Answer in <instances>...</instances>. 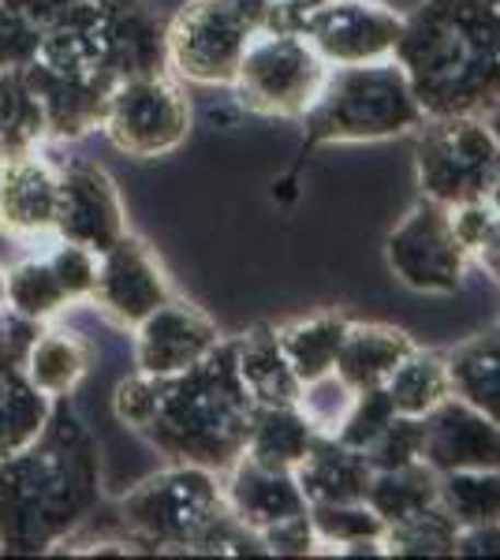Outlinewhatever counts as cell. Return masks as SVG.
<instances>
[{"mask_svg": "<svg viewBox=\"0 0 500 560\" xmlns=\"http://www.w3.org/2000/svg\"><path fill=\"white\" fill-rule=\"evenodd\" d=\"M317 4H329V0H280V31H295V23Z\"/></svg>", "mask_w": 500, "mask_h": 560, "instance_id": "45", "label": "cell"}, {"mask_svg": "<svg viewBox=\"0 0 500 560\" xmlns=\"http://www.w3.org/2000/svg\"><path fill=\"white\" fill-rule=\"evenodd\" d=\"M254 26L224 0H187L165 23L168 71L195 86H232Z\"/></svg>", "mask_w": 500, "mask_h": 560, "instance_id": "11", "label": "cell"}, {"mask_svg": "<svg viewBox=\"0 0 500 560\" xmlns=\"http://www.w3.org/2000/svg\"><path fill=\"white\" fill-rule=\"evenodd\" d=\"M102 509V459L71 396L53 400L45 430L0 459V553H53Z\"/></svg>", "mask_w": 500, "mask_h": 560, "instance_id": "2", "label": "cell"}, {"mask_svg": "<svg viewBox=\"0 0 500 560\" xmlns=\"http://www.w3.org/2000/svg\"><path fill=\"white\" fill-rule=\"evenodd\" d=\"M34 97L42 102L49 142H79L90 131H102L108 94L116 90L105 75H79V71H57L42 60L23 65Z\"/></svg>", "mask_w": 500, "mask_h": 560, "instance_id": "18", "label": "cell"}, {"mask_svg": "<svg viewBox=\"0 0 500 560\" xmlns=\"http://www.w3.org/2000/svg\"><path fill=\"white\" fill-rule=\"evenodd\" d=\"M452 557H500V523H481V527H460Z\"/></svg>", "mask_w": 500, "mask_h": 560, "instance_id": "42", "label": "cell"}, {"mask_svg": "<svg viewBox=\"0 0 500 560\" xmlns=\"http://www.w3.org/2000/svg\"><path fill=\"white\" fill-rule=\"evenodd\" d=\"M60 165L38 150L0 153V236L23 247L57 240Z\"/></svg>", "mask_w": 500, "mask_h": 560, "instance_id": "14", "label": "cell"}, {"mask_svg": "<svg viewBox=\"0 0 500 560\" xmlns=\"http://www.w3.org/2000/svg\"><path fill=\"white\" fill-rule=\"evenodd\" d=\"M385 261L399 284L418 295H456L467 284L470 269V255L456 236L452 210L426 195H418V202L388 232Z\"/></svg>", "mask_w": 500, "mask_h": 560, "instance_id": "10", "label": "cell"}, {"mask_svg": "<svg viewBox=\"0 0 500 560\" xmlns=\"http://www.w3.org/2000/svg\"><path fill=\"white\" fill-rule=\"evenodd\" d=\"M53 415V400L31 385L23 370L0 374V459L20 453L45 430Z\"/></svg>", "mask_w": 500, "mask_h": 560, "instance_id": "29", "label": "cell"}, {"mask_svg": "<svg viewBox=\"0 0 500 560\" xmlns=\"http://www.w3.org/2000/svg\"><path fill=\"white\" fill-rule=\"evenodd\" d=\"M418 191L441 206L478 202L500 179V147L481 116H426L415 131Z\"/></svg>", "mask_w": 500, "mask_h": 560, "instance_id": "8", "label": "cell"}, {"mask_svg": "<svg viewBox=\"0 0 500 560\" xmlns=\"http://www.w3.org/2000/svg\"><path fill=\"white\" fill-rule=\"evenodd\" d=\"M235 340V370L240 382L247 385L254 404H295L299 377L288 366V355L280 348L277 325H251Z\"/></svg>", "mask_w": 500, "mask_h": 560, "instance_id": "22", "label": "cell"}, {"mask_svg": "<svg viewBox=\"0 0 500 560\" xmlns=\"http://www.w3.org/2000/svg\"><path fill=\"white\" fill-rule=\"evenodd\" d=\"M481 120H486L489 135H493V139H497V147H500V97H497L493 105L486 108V113H481Z\"/></svg>", "mask_w": 500, "mask_h": 560, "instance_id": "46", "label": "cell"}, {"mask_svg": "<svg viewBox=\"0 0 500 560\" xmlns=\"http://www.w3.org/2000/svg\"><path fill=\"white\" fill-rule=\"evenodd\" d=\"M354 400V388L348 382H340V374H325L317 377V382L303 385L299 388V411L311 419V427L317 433H329V438H336V430H340V422L348 419V408Z\"/></svg>", "mask_w": 500, "mask_h": 560, "instance_id": "37", "label": "cell"}, {"mask_svg": "<svg viewBox=\"0 0 500 560\" xmlns=\"http://www.w3.org/2000/svg\"><path fill=\"white\" fill-rule=\"evenodd\" d=\"M422 464L438 475L500 467V422L460 396H449L422 415Z\"/></svg>", "mask_w": 500, "mask_h": 560, "instance_id": "17", "label": "cell"}, {"mask_svg": "<svg viewBox=\"0 0 500 560\" xmlns=\"http://www.w3.org/2000/svg\"><path fill=\"white\" fill-rule=\"evenodd\" d=\"M4 284H8V306L38 325H49L60 311L71 306L45 255H31L20 258L15 266H8Z\"/></svg>", "mask_w": 500, "mask_h": 560, "instance_id": "33", "label": "cell"}, {"mask_svg": "<svg viewBox=\"0 0 500 560\" xmlns=\"http://www.w3.org/2000/svg\"><path fill=\"white\" fill-rule=\"evenodd\" d=\"M329 65L299 31H254L235 68V105L269 120H303L317 102Z\"/></svg>", "mask_w": 500, "mask_h": 560, "instance_id": "7", "label": "cell"}, {"mask_svg": "<svg viewBox=\"0 0 500 560\" xmlns=\"http://www.w3.org/2000/svg\"><path fill=\"white\" fill-rule=\"evenodd\" d=\"M172 295H176V288H172L161 258L131 229L113 247L97 255V280H94V292H90V306L105 322H113L116 329L131 332L135 325L150 318Z\"/></svg>", "mask_w": 500, "mask_h": 560, "instance_id": "13", "label": "cell"}, {"mask_svg": "<svg viewBox=\"0 0 500 560\" xmlns=\"http://www.w3.org/2000/svg\"><path fill=\"white\" fill-rule=\"evenodd\" d=\"M415 351V337L385 322H351L348 337L336 355V374L348 382L354 393L362 388H381L388 374Z\"/></svg>", "mask_w": 500, "mask_h": 560, "instance_id": "21", "label": "cell"}, {"mask_svg": "<svg viewBox=\"0 0 500 560\" xmlns=\"http://www.w3.org/2000/svg\"><path fill=\"white\" fill-rule=\"evenodd\" d=\"M38 329H42L38 322L23 318V314H15V311H8L4 318H0V374H4V370H23L26 351H31Z\"/></svg>", "mask_w": 500, "mask_h": 560, "instance_id": "41", "label": "cell"}, {"mask_svg": "<svg viewBox=\"0 0 500 560\" xmlns=\"http://www.w3.org/2000/svg\"><path fill=\"white\" fill-rule=\"evenodd\" d=\"M444 363H449L452 396L500 422V318L444 351Z\"/></svg>", "mask_w": 500, "mask_h": 560, "instance_id": "24", "label": "cell"}, {"mask_svg": "<svg viewBox=\"0 0 500 560\" xmlns=\"http://www.w3.org/2000/svg\"><path fill=\"white\" fill-rule=\"evenodd\" d=\"M0 4H8L15 15H23L26 23H34L42 31L45 23H53L57 15L68 12V8H75L79 0H0Z\"/></svg>", "mask_w": 500, "mask_h": 560, "instance_id": "43", "label": "cell"}, {"mask_svg": "<svg viewBox=\"0 0 500 560\" xmlns=\"http://www.w3.org/2000/svg\"><path fill=\"white\" fill-rule=\"evenodd\" d=\"M221 490L232 516L243 527H251L254 535L269 530L272 523L303 516L306 512V497L299 490L295 471H277V467L254 464L251 456H240L221 475Z\"/></svg>", "mask_w": 500, "mask_h": 560, "instance_id": "19", "label": "cell"}, {"mask_svg": "<svg viewBox=\"0 0 500 560\" xmlns=\"http://www.w3.org/2000/svg\"><path fill=\"white\" fill-rule=\"evenodd\" d=\"M393 419H396V408H393V400H388L385 388H362V393H354L348 419H344L340 430H336V441L367 453Z\"/></svg>", "mask_w": 500, "mask_h": 560, "instance_id": "36", "label": "cell"}, {"mask_svg": "<svg viewBox=\"0 0 500 560\" xmlns=\"http://www.w3.org/2000/svg\"><path fill=\"white\" fill-rule=\"evenodd\" d=\"M422 124L426 113L396 60L329 68L322 94L303 116V153L314 147L404 139Z\"/></svg>", "mask_w": 500, "mask_h": 560, "instance_id": "6", "label": "cell"}, {"mask_svg": "<svg viewBox=\"0 0 500 560\" xmlns=\"http://www.w3.org/2000/svg\"><path fill=\"white\" fill-rule=\"evenodd\" d=\"M314 438L317 430L299 411V404H254L243 456H251L254 464L277 467V471H295L311 453Z\"/></svg>", "mask_w": 500, "mask_h": 560, "instance_id": "23", "label": "cell"}, {"mask_svg": "<svg viewBox=\"0 0 500 560\" xmlns=\"http://www.w3.org/2000/svg\"><path fill=\"white\" fill-rule=\"evenodd\" d=\"M295 31L314 45L329 68H351L393 60L404 15L381 0H329L311 8L295 23Z\"/></svg>", "mask_w": 500, "mask_h": 560, "instance_id": "12", "label": "cell"}, {"mask_svg": "<svg viewBox=\"0 0 500 560\" xmlns=\"http://www.w3.org/2000/svg\"><path fill=\"white\" fill-rule=\"evenodd\" d=\"M370 475H374V467H370L367 453L344 445V441L329 438V433H317L311 453L295 467V482L303 490L306 504L367 501Z\"/></svg>", "mask_w": 500, "mask_h": 560, "instance_id": "20", "label": "cell"}, {"mask_svg": "<svg viewBox=\"0 0 500 560\" xmlns=\"http://www.w3.org/2000/svg\"><path fill=\"white\" fill-rule=\"evenodd\" d=\"M367 459L374 471H388V467H407L422 459V419L411 415H396L374 445L367 448Z\"/></svg>", "mask_w": 500, "mask_h": 560, "instance_id": "38", "label": "cell"}, {"mask_svg": "<svg viewBox=\"0 0 500 560\" xmlns=\"http://www.w3.org/2000/svg\"><path fill=\"white\" fill-rule=\"evenodd\" d=\"M247 20L254 31H280V0H224Z\"/></svg>", "mask_w": 500, "mask_h": 560, "instance_id": "44", "label": "cell"}, {"mask_svg": "<svg viewBox=\"0 0 500 560\" xmlns=\"http://www.w3.org/2000/svg\"><path fill=\"white\" fill-rule=\"evenodd\" d=\"M45 142H49V124L23 68L0 71V153L38 150Z\"/></svg>", "mask_w": 500, "mask_h": 560, "instance_id": "31", "label": "cell"}, {"mask_svg": "<svg viewBox=\"0 0 500 560\" xmlns=\"http://www.w3.org/2000/svg\"><path fill=\"white\" fill-rule=\"evenodd\" d=\"M42 255L57 273L63 295H68L71 306L90 303V292H94V280H97V250L83 247V243H71V240H49L42 243Z\"/></svg>", "mask_w": 500, "mask_h": 560, "instance_id": "35", "label": "cell"}, {"mask_svg": "<svg viewBox=\"0 0 500 560\" xmlns=\"http://www.w3.org/2000/svg\"><path fill=\"white\" fill-rule=\"evenodd\" d=\"M12 311V306H8V284H4V266H0V318H4V314Z\"/></svg>", "mask_w": 500, "mask_h": 560, "instance_id": "47", "label": "cell"}, {"mask_svg": "<svg viewBox=\"0 0 500 560\" xmlns=\"http://www.w3.org/2000/svg\"><path fill=\"white\" fill-rule=\"evenodd\" d=\"M456 535L460 523L444 512L441 501H433L415 516L388 523L381 546H385V557H452Z\"/></svg>", "mask_w": 500, "mask_h": 560, "instance_id": "34", "label": "cell"}, {"mask_svg": "<svg viewBox=\"0 0 500 560\" xmlns=\"http://www.w3.org/2000/svg\"><path fill=\"white\" fill-rule=\"evenodd\" d=\"M438 501L460 527L500 523V467L438 475Z\"/></svg>", "mask_w": 500, "mask_h": 560, "instance_id": "32", "label": "cell"}, {"mask_svg": "<svg viewBox=\"0 0 500 560\" xmlns=\"http://www.w3.org/2000/svg\"><path fill=\"white\" fill-rule=\"evenodd\" d=\"M90 359H94V351H90V345L75 329L42 325L31 351H26L23 374L49 400H60V396H71L79 388V382H83L90 370Z\"/></svg>", "mask_w": 500, "mask_h": 560, "instance_id": "26", "label": "cell"}, {"mask_svg": "<svg viewBox=\"0 0 500 560\" xmlns=\"http://www.w3.org/2000/svg\"><path fill=\"white\" fill-rule=\"evenodd\" d=\"M393 60L426 116H481L500 97V0H418Z\"/></svg>", "mask_w": 500, "mask_h": 560, "instance_id": "3", "label": "cell"}, {"mask_svg": "<svg viewBox=\"0 0 500 560\" xmlns=\"http://www.w3.org/2000/svg\"><path fill=\"white\" fill-rule=\"evenodd\" d=\"M127 232V210L116 179L97 165H60L57 240L108 250Z\"/></svg>", "mask_w": 500, "mask_h": 560, "instance_id": "16", "label": "cell"}, {"mask_svg": "<svg viewBox=\"0 0 500 560\" xmlns=\"http://www.w3.org/2000/svg\"><path fill=\"white\" fill-rule=\"evenodd\" d=\"M190 102L172 71L158 75H135L116 83L105 105L102 131L127 158H165L179 150L190 135Z\"/></svg>", "mask_w": 500, "mask_h": 560, "instance_id": "9", "label": "cell"}, {"mask_svg": "<svg viewBox=\"0 0 500 560\" xmlns=\"http://www.w3.org/2000/svg\"><path fill=\"white\" fill-rule=\"evenodd\" d=\"M116 530L135 553L266 557V546L224 504L221 475L190 464H168L142 478L116 504Z\"/></svg>", "mask_w": 500, "mask_h": 560, "instance_id": "4", "label": "cell"}, {"mask_svg": "<svg viewBox=\"0 0 500 560\" xmlns=\"http://www.w3.org/2000/svg\"><path fill=\"white\" fill-rule=\"evenodd\" d=\"M393 400L396 415H411V419H422L438 408L441 400L452 396V382H449V363H444V351L438 348H418L399 363L388 382L381 385Z\"/></svg>", "mask_w": 500, "mask_h": 560, "instance_id": "28", "label": "cell"}, {"mask_svg": "<svg viewBox=\"0 0 500 560\" xmlns=\"http://www.w3.org/2000/svg\"><path fill=\"white\" fill-rule=\"evenodd\" d=\"M438 501V471L422 459L407 467H388V471H374L367 486V504L377 512L381 520L399 523L415 512H422L426 504Z\"/></svg>", "mask_w": 500, "mask_h": 560, "instance_id": "30", "label": "cell"}, {"mask_svg": "<svg viewBox=\"0 0 500 560\" xmlns=\"http://www.w3.org/2000/svg\"><path fill=\"white\" fill-rule=\"evenodd\" d=\"M351 318L344 311H317L311 318H295L277 325L280 348L288 355V366L299 377V385H311L317 377L333 374L340 345L348 337Z\"/></svg>", "mask_w": 500, "mask_h": 560, "instance_id": "27", "label": "cell"}, {"mask_svg": "<svg viewBox=\"0 0 500 560\" xmlns=\"http://www.w3.org/2000/svg\"><path fill=\"white\" fill-rule=\"evenodd\" d=\"M42 31L34 23H26L23 15H15L8 4H0V71L23 68L38 57Z\"/></svg>", "mask_w": 500, "mask_h": 560, "instance_id": "39", "label": "cell"}, {"mask_svg": "<svg viewBox=\"0 0 500 560\" xmlns=\"http://www.w3.org/2000/svg\"><path fill=\"white\" fill-rule=\"evenodd\" d=\"M135 337V366L139 374H179V370L202 363L221 345V329L202 306L172 295L150 318L131 329Z\"/></svg>", "mask_w": 500, "mask_h": 560, "instance_id": "15", "label": "cell"}, {"mask_svg": "<svg viewBox=\"0 0 500 560\" xmlns=\"http://www.w3.org/2000/svg\"><path fill=\"white\" fill-rule=\"evenodd\" d=\"M258 538L266 546V557H317V535H314L311 512L272 523Z\"/></svg>", "mask_w": 500, "mask_h": 560, "instance_id": "40", "label": "cell"}, {"mask_svg": "<svg viewBox=\"0 0 500 560\" xmlns=\"http://www.w3.org/2000/svg\"><path fill=\"white\" fill-rule=\"evenodd\" d=\"M113 411L168 464L224 475L243 456L254 400L235 370V340L221 337L202 363L179 374H139L116 385Z\"/></svg>", "mask_w": 500, "mask_h": 560, "instance_id": "1", "label": "cell"}, {"mask_svg": "<svg viewBox=\"0 0 500 560\" xmlns=\"http://www.w3.org/2000/svg\"><path fill=\"white\" fill-rule=\"evenodd\" d=\"M317 535V557H385V520L367 501L306 504Z\"/></svg>", "mask_w": 500, "mask_h": 560, "instance_id": "25", "label": "cell"}, {"mask_svg": "<svg viewBox=\"0 0 500 560\" xmlns=\"http://www.w3.org/2000/svg\"><path fill=\"white\" fill-rule=\"evenodd\" d=\"M57 71L105 75L113 83L168 71L165 20L147 0H79L42 26L38 57Z\"/></svg>", "mask_w": 500, "mask_h": 560, "instance_id": "5", "label": "cell"}]
</instances>
